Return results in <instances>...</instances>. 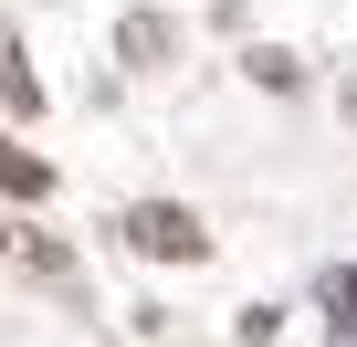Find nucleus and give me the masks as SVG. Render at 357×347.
I'll return each instance as SVG.
<instances>
[{
	"instance_id": "obj_1",
	"label": "nucleus",
	"mask_w": 357,
	"mask_h": 347,
	"mask_svg": "<svg viewBox=\"0 0 357 347\" xmlns=\"http://www.w3.org/2000/svg\"><path fill=\"white\" fill-rule=\"evenodd\" d=\"M116 232H126V253H147V263H211V232H200V211H178V200H137Z\"/></svg>"
},
{
	"instance_id": "obj_2",
	"label": "nucleus",
	"mask_w": 357,
	"mask_h": 347,
	"mask_svg": "<svg viewBox=\"0 0 357 347\" xmlns=\"http://www.w3.org/2000/svg\"><path fill=\"white\" fill-rule=\"evenodd\" d=\"M116 64H126V74H168V64H178V22H168V11H126V22H116Z\"/></svg>"
},
{
	"instance_id": "obj_3",
	"label": "nucleus",
	"mask_w": 357,
	"mask_h": 347,
	"mask_svg": "<svg viewBox=\"0 0 357 347\" xmlns=\"http://www.w3.org/2000/svg\"><path fill=\"white\" fill-rule=\"evenodd\" d=\"M0 190H11V200H53V168H43L32 147H11V137H0Z\"/></svg>"
},
{
	"instance_id": "obj_4",
	"label": "nucleus",
	"mask_w": 357,
	"mask_h": 347,
	"mask_svg": "<svg viewBox=\"0 0 357 347\" xmlns=\"http://www.w3.org/2000/svg\"><path fill=\"white\" fill-rule=\"evenodd\" d=\"M326 326H336V347L357 337V263H336V274H326Z\"/></svg>"
},
{
	"instance_id": "obj_5",
	"label": "nucleus",
	"mask_w": 357,
	"mask_h": 347,
	"mask_svg": "<svg viewBox=\"0 0 357 347\" xmlns=\"http://www.w3.org/2000/svg\"><path fill=\"white\" fill-rule=\"evenodd\" d=\"M347 116H357V84H347Z\"/></svg>"
}]
</instances>
